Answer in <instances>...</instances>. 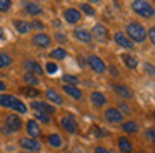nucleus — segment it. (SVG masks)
Segmentation results:
<instances>
[{"label": "nucleus", "instance_id": "nucleus-1", "mask_svg": "<svg viewBox=\"0 0 155 153\" xmlns=\"http://www.w3.org/2000/svg\"><path fill=\"white\" fill-rule=\"evenodd\" d=\"M125 33L128 35L127 38L130 40V42H143V40L147 38V30L137 22L128 23L127 28H125Z\"/></svg>", "mask_w": 155, "mask_h": 153}, {"label": "nucleus", "instance_id": "nucleus-2", "mask_svg": "<svg viewBox=\"0 0 155 153\" xmlns=\"http://www.w3.org/2000/svg\"><path fill=\"white\" fill-rule=\"evenodd\" d=\"M132 10H134L135 13H138L140 17H143V18H152L153 13H155L153 7H152L147 0H134V2H132Z\"/></svg>", "mask_w": 155, "mask_h": 153}, {"label": "nucleus", "instance_id": "nucleus-3", "mask_svg": "<svg viewBox=\"0 0 155 153\" xmlns=\"http://www.w3.org/2000/svg\"><path fill=\"white\" fill-rule=\"evenodd\" d=\"M18 143H20V146L25 150V151H40L42 150L40 143H38L35 138H30V136H22V138L18 140Z\"/></svg>", "mask_w": 155, "mask_h": 153}, {"label": "nucleus", "instance_id": "nucleus-4", "mask_svg": "<svg viewBox=\"0 0 155 153\" xmlns=\"http://www.w3.org/2000/svg\"><path fill=\"white\" fill-rule=\"evenodd\" d=\"M87 63L95 73H104L105 70H107V65L104 63V60H102L100 57H97V55H88L87 57Z\"/></svg>", "mask_w": 155, "mask_h": 153}, {"label": "nucleus", "instance_id": "nucleus-5", "mask_svg": "<svg viewBox=\"0 0 155 153\" xmlns=\"http://www.w3.org/2000/svg\"><path fill=\"white\" fill-rule=\"evenodd\" d=\"M90 33H92V38L98 40V42H102V43L108 42V30H107V27H104L102 23H97Z\"/></svg>", "mask_w": 155, "mask_h": 153}, {"label": "nucleus", "instance_id": "nucleus-6", "mask_svg": "<svg viewBox=\"0 0 155 153\" xmlns=\"http://www.w3.org/2000/svg\"><path fill=\"white\" fill-rule=\"evenodd\" d=\"M32 43L37 47H40V48H48V47L52 45V38L47 35V33H35L34 37H32Z\"/></svg>", "mask_w": 155, "mask_h": 153}, {"label": "nucleus", "instance_id": "nucleus-7", "mask_svg": "<svg viewBox=\"0 0 155 153\" xmlns=\"http://www.w3.org/2000/svg\"><path fill=\"white\" fill-rule=\"evenodd\" d=\"M104 118L108 123H120L124 120V113L118 112V108H107L104 112Z\"/></svg>", "mask_w": 155, "mask_h": 153}, {"label": "nucleus", "instance_id": "nucleus-8", "mask_svg": "<svg viewBox=\"0 0 155 153\" xmlns=\"http://www.w3.org/2000/svg\"><path fill=\"white\" fill-rule=\"evenodd\" d=\"M114 40H115V43H117L118 47H122V48H127V50L134 48V42H130V40L127 38V35L122 33V32H115L114 33Z\"/></svg>", "mask_w": 155, "mask_h": 153}, {"label": "nucleus", "instance_id": "nucleus-9", "mask_svg": "<svg viewBox=\"0 0 155 153\" xmlns=\"http://www.w3.org/2000/svg\"><path fill=\"white\" fill-rule=\"evenodd\" d=\"M60 125H62V128L67 130L68 133H75V132H77V122H75V118H74L72 115H65V116H62Z\"/></svg>", "mask_w": 155, "mask_h": 153}, {"label": "nucleus", "instance_id": "nucleus-10", "mask_svg": "<svg viewBox=\"0 0 155 153\" xmlns=\"http://www.w3.org/2000/svg\"><path fill=\"white\" fill-rule=\"evenodd\" d=\"M5 123H7V126H8L10 132H18V130L22 128V120H20V116L15 115V113L8 115L7 118H5Z\"/></svg>", "mask_w": 155, "mask_h": 153}, {"label": "nucleus", "instance_id": "nucleus-11", "mask_svg": "<svg viewBox=\"0 0 155 153\" xmlns=\"http://www.w3.org/2000/svg\"><path fill=\"white\" fill-rule=\"evenodd\" d=\"M64 18L67 20L68 23H77V22H80L82 15H80V12H78L77 8H67L64 12Z\"/></svg>", "mask_w": 155, "mask_h": 153}, {"label": "nucleus", "instance_id": "nucleus-12", "mask_svg": "<svg viewBox=\"0 0 155 153\" xmlns=\"http://www.w3.org/2000/svg\"><path fill=\"white\" fill-rule=\"evenodd\" d=\"M24 67L27 68V72L34 73V75H44V68L40 67V63H37L35 60H27L24 63Z\"/></svg>", "mask_w": 155, "mask_h": 153}, {"label": "nucleus", "instance_id": "nucleus-13", "mask_svg": "<svg viewBox=\"0 0 155 153\" xmlns=\"http://www.w3.org/2000/svg\"><path fill=\"white\" fill-rule=\"evenodd\" d=\"M32 108H35L40 113H55V106L45 102H32Z\"/></svg>", "mask_w": 155, "mask_h": 153}, {"label": "nucleus", "instance_id": "nucleus-14", "mask_svg": "<svg viewBox=\"0 0 155 153\" xmlns=\"http://www.w3.org/2000/svg\"><path fill=\"white\" fill-rule=\"evenodd\" d=\"M24 10L28 13V15H34V17L42 13V7L38 5V3H35V2H30V0H28V2H24Z\"/></svg>", "mask_w": 155, "mask_h": 153}, {"label": "nucleus", "instance_id": "nucleus-15", "mask_svg": "<svg viewBox=\"0 0 155 153\" xmlns=\"http://www.w3.org/2000/svg\"><path fill=\"white\" fill-rule=\"evenodd\" d=\"M27 133L30 135V138H37V136H40L42 130H40V126H38V123L35 122V120H28L27 122Z\"/></svg>", "mask_w": 155, "mask_h": 153}, {"label": "nucleus", "instance_id": "nucleus-16", "mask_svg": "<svg viewBox=\"0 0 155 153\" xmlns=\"http://www.w3.org/2000/svg\"><path fill=\"white\" fill-rule=\"evenodd\" d=\"M114 90H115V93H117V95L122 96V98H132V96H134L132 90L128 88V86H125V85H120V83H115Z\"/></svg>", "mask_w": 155, "mask_h": 153}, {"label": "nucleus", "instance_id": "nucleus-17", "mask_svg": "<svg viewBox=\"0 0 155 153\" xmlns=\"http://www.w3.org/2000/svg\"><path fill=\"white\" fill-rule=\"evenodd\" d=\"M74 33H75V38H77L78 42H84V43L92 42V33L88 32V30H85V28H77Z\"/></svg>", "mask_w": 155, "mask_h": 153}, {"label": "nucleus", "instance_id": "nucleus-18", "mask_svg": "<svg viewBox=\"0 0 155 153\" xmlns=\"http://www.w3.org/2000/svg\"><path fill=\"white\" fill-rule=\"evenodd\" d=\"M45 96H47L48 102L55 103V105H62L64 103V98H62V95L58 92H55V90H47V93H45Z\"/></svg>", "mask_w": 155, "mask_h": 153}, {"label": "nucleus", "instance_id": "nucleus-19", "mask_svg": "<svg viewBox=\"0 0 155 153\" xmlns=\"http://www.w3.org/2000/svg\"><path fill=\"white\" fill-rule=\"evenodd\" d=\"M117 145H118V148H120V151L122 153H132V143H130V140L127 138V136H120L118 138V142H117Z\"/></svg>", "mask_w": 155, "mask_h": 153}, {"label": "nucleus", "instance_id": "nucleus-20", "mask_svg": "<svg viewBox=\"0 0 155 153\" xmlns=\"http://www.w3.org/2000/svg\"><path fill=\"white\" fill-rule=\"evenodd\" d=\"M64 92L67 93V95H70L72 98H75V100H82V92H80V88H77L75 85H67V83H65Z\"/></svg>", "mask_w": 155, "mask_h": 153}, {"label": "nucleus", "instance_id": "nucleus-21", "mask_svg": "<svg viewBox=\"0 0 155 153\" xmlns=\"http://www.w3.org/2000/svg\"><path fill=\"white\" fill-rule=\"evenodd\" d=\"M14 25H15V28L18 30V33H28L32 28V25L27 23V20H20V18L14 20Z\"/></svg>", "mask_w": 155, "mask_h": 153}, {"label": "nucleus", "instance_id": "nucleus-22", "mask_svg": "<svg viewBox=\"0 0 155 153\" xmlns=\"http://www.w3.org/2000/svg\"><path fill=\"white\" fill-rule=\"evenodd\" d=\"M90 100H92V103H94L95 106H104L105 103H107L105 95H104V93H100V92H94L90 95Z\"/></svg>", "mask_w": 155, "mask_h": 153}, {"label": "nucleus", "instance_id": "nucleus-23", "mask_svg": "<svg viewBox=\"0 0 155 153\" xmlns=\"http://www.w3.org/2000/svg\"><path fill=\"white\" fill-rule=\"evenodd\" d=\"M48 145L54 146V148H60L64 145V140L58 133H52V135H48Z\"/></svg>", "mask_w": 155, "mask_h": 153}, {"label": "nucleus", "instance_id": "nucleus-24", "mask_svg": "<svg viewBox=\"0 0 155 153\" xmlns=\"http://www.w3.org/2000/svg\"><path fill=\"white\" fill-rule=\"evenodd\" d=\"M15 96L14 95H0V106H7V108H10L12 105H14L15 102Z\"/></svg>", "mask_w": 155, "mask_h": 153}, {"label": "nucleus", "instance_id": "nucleus-25", "mask_svg": "<svg viewBox=\"0 0 155 153\" xmlns=\"http://www.w3.org/2000/svg\"><path fill=\"white\" fill-rule=\"evenodd\" d=\"M65 57H67V50H64L62 47H58V48L50 52V58H54V60H64Z\"/></svg>", "mask_w": 155, "mask_h": 153}, {"label": "nucleus", "instance_id": "nucleus-26", "mask_svg": "<svg viewBox=\"0 0 155 153\" xmlns=\"http://www.w3.org/2000/svg\"><path fill=\"white\" fill-rule=\"evenodd\" d=\"M12 65V57L5 52H0V68H7Z\"/></svg>", "mask_w": 155, "mask_h": 153}, {"label": "nucleus", "instance_id": "nucleus-27", "mask_svg": "<svg viewBox=\"0 0 155 153\" xmlns=\"http://www.w3.org/2000/svg\"><path fill=\"white\" fill-rule=\"evenodd\" d=\"M122 60H124V63L128 67V68H135V67H137V58H135L134 55L124 53V55H122Z\"/></svg>", "mask_w": 155, "mask_h": 153}, {"label": "nucleus", "instance_id": "nucleus-28", "mask_svg": "<svg viewBox=\"0 0 155 153\" xmlns=\"http://www.w3.org/2000/svg\"><path fill=\"white\" fill-rule=\"evenodd\" d=\"M22 80H24V83H27V86H28V85H32V86L38 85V78L34 75V73H30V72H27V73H25V75H24V78H22Z\"/></svg>", "mask_w": 155, "mask_h": 153}, {"label": "nucleus", "instance_id": "nucleus-29", "mask_svg": "<svg viewBox=\"0 0 155 153\" xmlns=\"http://www.w3.org/2000/svg\"><path fill=\"white\" fill-rule=\"evenodd\" d=\"M14 112H17V113H27V105H25L22 100H15L14 102V105L10 106Z\"/></svg>", "mask_w": 155, "mask_h": 153}, {"label": "nucleus", "instance_id": "nucleus-30", "mask_svg": "<svg viewBox=\"0 0 155 153\" xmlns=\"http://www.w3.org/2000/svg\"><path fill=\"white\" fill-rule=\"evenodd\" d=\"M122 128H124V132H127V133H137L138 132V123L137 122H125Z\"/></svg>", "mask_w": 155, "mask_h": 153}, {"label": "nucleus", "instance_id": "nucleus-31", "mask_svg": "<svg viewBox=\"0 0 155 153\" xmlns=\"http://www.w3.org/2000/svg\"><path fill=\"white\" fill-rule=\"evenodd\" d=\"M80 10H82L84 13H87V15H90V17L95 15V8L90 5V3H82V5H80Z\"/></svg>", "mask_w": 155, "mask_h": 153}, {"label": "nucleus", "instance_id": "nucleus-32", "mask_svg": "<svg viewBox=\"0 0 155 153\" xmlns=\"http://www.w3.org/2000/svg\"><path fill=\"white\" fill-rule=\"evenodd\" d=\"M62 80H64L67 85H77V83H78V78H77V76H74V75H64V76H62Z\"/></svg>", "mask_w": 155, "mask_h": 153}, {"label": "nucleus", "instance_id": "nucleus-33", "mask_svg": "<svg viewBox=\"0 0 155 153\" xmlns=\"http://www.w3.org/2000/svg\"><path fill=\"white\" fill-rule=\"evenodd\" d=\"M45 70H47V73H50V75H54V73L58 72V65L54 62H48L47 65H45Z\"/></svg>", "mask_w": 155, "mask_h": 153}, {"label": "nucleus", "instance_id": "nucleus-34", "mask_svg": "<svg viewBox=\"0 0 155 153\" xmlns=\"http://www.w3.org/2000/svg\"><path fill=\"white\" fill-rule=\"evenodd\" d=\"M22 93L27 95V96H38V90L34 88V86H27V88H24V90H22Z\"/></svg>", "mask_w": 155, "mask_h": 153}, {"label": "nucleus", "instance_id": "nucleus-35", "mask_svg": "<svg viewBox=\"0 0 155 153\" xmlns=\"http://www.w3.org/2000/svg\"><path fill=\"white\" fill-rule=\"evenodd\" d=\"M12 7V0H0V12H8Z\"/></svg>", "mask_w": 155, "mask_h": 153}, {"label": "nucleus", "instance_id": "nucleus-36", "mask_svg": "<svg viewBox=\"0 0 155 153\" xmlns=\"http://www.w3.org/2000/svg\"><path fill=\"white\" fill-rule=\"evenodd\" d=\"M35 118H37L38 122H42V123H48V122H50V116H48L47 113H40V112L35 113Z\"/></svg>", "mask_w": 155, "mask_h": 153}, {"label": "nucleus", "instance_id": "nucleus-37", "mask_svg": "<svg viewBox=\"0 0 155 153\" xmlns=\"http://www.w3.org/2000/svg\"><path fill=\"white\" fill-rule=\"evenodd\" d=\"M148 37H150L152 43H155V28H153V27H152V28L148 30Z\"/></svg>", "mask_w": 155, "mask_h": 153}, {"label": "nucleus", "instance_id": "nucleus-38", "mask_svg": "<svg viewBox=\"0 0 155 153\" xmlns=\"http://www.w3.org/2000/svg\"><path fill=\"white\" fill-rule=\"evenodd\" d=\"M145 136H148V140H150V142H153V128H148V132L145 133Z\"/></svg>", "mask_w": 155, "mask_h": 153}, {"label": "nucleus", "instance_id": "nucleus-39", "mask_svg": "<svg viewBox=\"0 0 155 153\" xmlns=\"http://www.w3.org/2000/svg\"><path fill=\"white\" fill-rule=\"evenodd\" d=\"M95 153H110V151H108L107 148H104V146H97V148H95Z\"/></svg>", "mask_w": 155, "mask_h": 153}, {"label": "nucleus", "instance_id": "nucleus-40", "mask_svg": "<svg viewBox=\"0 0 155 153\" xmlns=\"http://www.w3.org/2000/svg\"><path fill=\"white\" fill-rule=\"evenodd\" d=\"M145 70L148 72V75H153V67H152L150 63H145Z\"/></svg>", "mask_w": 155, "mask_h": 153}, {"label": "nucleus", "instance_id": "nucleus-41", "mask_svg": "<svg viewBox=\"0 0 155 153\" xmlns=\"http://www.w3.org/2000/svg\"><path fill=\"white\" fill-rule=\"evenodd\" d=\"M118 112H125V113H130V108H128L127 105H120V108H118Z\"/></svg>", "mask_w": 155, "mask_h": 153}, {"label": "nucleus", "instance_id": "nucleus-42", "mask_svg": "<svg viewBox=\"0 0 155 153\" xmlns=\"http://www.w3.org/2000/svg\"><path fill=\"white\" fill-rule=\"evenodd\" d=\"M34 27H35V28H44V23L38 22V20H35V22H34Z\"/></svg>", "mask_w": 155, "mask_h": 153}, {"label": "nucleus", "instance_id": "nucleus-43", "mask_svg": "<svg viewBox=\"0 0 155 153\" xmlns=\"http://www.w3.org/2000/svg\"><path fill=\"white\" fill-rule=\"evenodd\" d=\"M110 72H112V76H117L118 75V70L115 67H110Z\"/></svg>", "mask_w": 155, "mask_h": 153}, {"label": "nucleus", "instance_id": "nucleus-44", "mask_svg": "<svg viewBox=\"0 0 155 153\" xmlns=\"http://www.w3.org/2000/svg\"><path fill=\"white\" fill-rule=\"evenodd\" d=\"M5 88H7V85H5V83L2 82V80H0V92H4Z\"/></svg>", "mask_w": 155, "mask_h": 153}, {"label": "nucleus", "instance_id": "nucleus-45", "mask_svg": "<svg viewBox=\"0 0 155 153\" xmlns=\"http://www.w3.org/2000/svg\"><path fill=\"white\" fill-rule=\"evenodd\" d=\"M57 38H58V40H60V42H65V40H67V38H65V37H64V35H57Z\"/></svg>", "mask_w": 155, "mask_h": 153}, {"label": "nucleus", "instance_id": "nucleus-46", "mask_svg": "<svg viewBox=\"0 0 155 153\" xmlns=\"http://www.w3.org/2000/svg\"><path fill=\"white\" fill-rule=\"evenodd\" d=\"M2 38H4V30L0 28V40H2Z\"/></svg>", "mask_w": 155, "mask_h": 153}, {"label": "nucleus", "instance_id": "nucleus-47", "mask_svg": "<svg viewBox=\"0 0 155 153\" xmlns=\"http://www.w3.org/2000/svg\"><path fill=\"white\" fill-rule=\"evenodd\" d=\"M88 2H92V3H98V2H102V0H88Z\"/></svg>", "mask_w": 155, "mask_h": 153}, {"label": "nucleus", "instance_id": "nucleus-48", "mask_svg": "<svg viewBox=\"0 0 155 153\" xmlns=\"http://www.w3.org/2000/svg\"><path fill=\"white\" fill-rule=\"evenodd\" d=\"M22 153H28V151H25V150H24V151H22Z\"/></svg>", "mask_w": 155, "mask_h": 153}, {"label": "nucleus", "instance_id": "nucleus-49", "mask_svg": "<svg viewBox=\"0 0 155 153\" xmlns=\"http://www.w3.org/2000/svg\"><path fill=\"white\" fill-rule=\"evenodd\" d=\"M74 153H82V151H74Z\"/></svg>", "mask_w": 155, "mask_h": 153}]
</instances>
